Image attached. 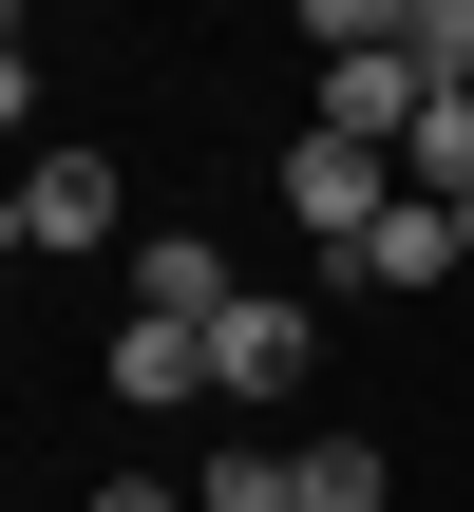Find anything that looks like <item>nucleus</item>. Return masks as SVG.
Wrapping results in <instances>:
<instances>
[{"mask_svg": "<svg viewBox=\"0 0 474 512\" xmlns=\"http://www.w3.org/2000/svg\"><path fill=\"white\" fill-rule=\"evenodd\" d=\"M285 209H304L323 247H361V228L399 209V152H380V133H304V152H285Z\"/></svg>", "mask_w": 474, "mask_h": 512, "instance_id": "obj_1", "label": "nucleus"}, {"mask_svg": "<svg viewBox=\"0 0 474 512\" xmlns=\"http://www.w3.org/2000/svg\"><path fill=\"white\" fill-rule=\"evenodd\" d=\"M304 342H323V304H228L209 323V399H304Z\"/></svg>", "mask_w": 474, "mask_h": 512, "instance_id": "obj_2", "label": "nucleus"}, {"mask_svg": "<svg viewBox=\"0 0 474 512\" xmlns=\"http://www.w3.org/2000/svg\"><path fill=\"white\" fill-rule=\"evenodd\" d=\"M418 114H437V76H418L399 38H380V57H323V133H380V152H399Z\"/></svg>", "mask_w": 474, "mask_h": 512, "instance_id": "obj_3", "label": "nucleus"}, {"mask_svg": "<svg viewBox=\"0 0 474 512\" xmlns=\"http://www.w3.org/2000/svg\"><path fill=\"white\" fill-rule=\"evenodd\" d=\"M19 247H114V171L95 152H38L19 171Z\"/></svg>", "mask_w": 474, "mask_h": 512, "instance_id": "obj_4", "label": "nucleus"}, {"mask_svg": "<svg viewBox=\"0 0 474 512\" xmlns=\"http://www.w3.org/2000/svg\"><path fill=\"white\" fill-rule=\"evenodd\" d=\"M247 285H228V247L209 228H152V266H133V323H228Z\"/></svg>", "mask_w": 474, "mask_h": 512, "instance_id": "obj_5", "label": "nucleus"}, {"mask_svg": "<svg viewBox=\"0 0 474 512\" xmlns=\"http://www.w3.org/2000/svg\"><path fill=\"white\" fill-rule=\"evenodd\" d=\"M342 266H361V285H456L474 247H456V209H437V190H399V209H380V228H361Z\"/></svg>", "mask_w": 474, "mask_h": 512, "instance_id": "obj_6", "label": "nucleus"}, {"mask_svg": "<svg viewBox=\"0 0 474 512\" xmlns=\"http://www.w3.org/2000/svg\"><path fill=\"white\" fill-rule=\"evenodd\" d=\"M114 399H133V418L209 399V323H114Z\"/></svg>", "mask_w": 474, "mask_h": 512, "instance_id": "obj_7", "label": "nucleus"}, {"mask_svg": "<svg viewBox=\"0 0 474 512\" xmlns=\"http://www.w3.org/2000/svg\"><path fill=\"white\" fill-rule=\"evenodd\" d=\"M285 475H304V512H380V456L361 437H285Z\"/></svg>", "mask_w": 474, "mask_h": 512, "instance_id": "obj_8", "label": "nucleus"}, {"mask_svg": "<svg viewBox=\"0 0 474 512\" xmlns=\"http://www.w3.org/2000/svg\"><path fill=\"white\" fill-rule=\"evenodd\" d=\"M399 171H418V190H437V209H456V190H474V95H437V114H418V133H399Z\"/></svg>", "mask_w": 474, "mask_h": 512, "instance_id": "obj_9", "label": "nucleus"}, {"mask_svg": "<svg viewBox=\"0 0 474 512\" xmlns=\"http://www.w3.org/2000/svg\"><path fill=\"white\" fill-rule=\"evenodd\" d=\"M399 57H418L437 95H474V0H399Z\"/></svg>", "mask_w": 474, "mask_h": 512, "instance_id": "obj_10", "label": "nucleus"}, {"mask_svg": "<svg viewBox=\"0 0 474 512\" xmlns=\"http://www.w3.org/2000/svg\"><path fill=\"white\" fill-rule=\"evenodd\" d=\"M209 512H304V475L285 456H209Z\"/></svg>", "mask_w": 474, "mask_h": 512, "instance_id": "obj_11", "label": "nucleus"}, {"mask_svg": "<svg viewBox=\"0 0 474 512\" xmlns=\"http://www.w3.org/2000/svg\"><path fill=\"white\" fill-rule=\"evenodd\" d=\"M304 38H323V57H380V38H399V0H304Z\"/></svg>", "mask_w": 474, "mask_h": 512, "instance_id": "obj_12", "label": "nucleus"}, {"mask_svg": "<svg viewBox=\"0 0 474 512\" xmlns=\"http://www.w3.org/2000/svg\"><path fill=\"white\" fill-rule=\"evenodd\" d=\"M19 114H38V57H0V133H19Z\"/></svg>", "mask_w": 474, "mask_h": 512, "instance_id": "obj_13", "label": "nucleus"}, {"mask_svg": "<svg viewBox=\"0 0 474 512\" xmlns=\"http://www.w3.org/2000/svg\"><path fill=\"white\" fill-rule=\"evenodd\" d=\"M95 512H171V494H152V475H114V494H95Z\"/></svg>", "mask_w": 474, "mask_h": 512, "instance_id": "obj_14", "label": "nucleus"}, {"mask_svg": "<svg viewBox=\"0 0 474 512\" xmlns=\"http://www.w3.org/2000/svg\"><path fill=\"white\" fill-rule=\"evenodd\" d=\"M456 247H474V190H456Z\"/></svg>", "mask_w": 474, "mask_h": 512, "instance_id": "obj_15", "label": "nucleus"}, {"mask_svg": "<svg viewBox=\"0 0 474 512\" xmlns=\"http://www.w3.org/2000/svg\"><path fill=\"white\" fill-rule=\"evenodd\" d=\"M0 57H19V19H0Z\"/></svg>", "mask_w": 474, "mask_h": 512, "instance_id": "obj_16", "label": "nucleus"}]
</instances>
